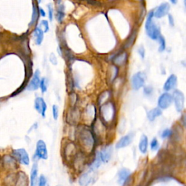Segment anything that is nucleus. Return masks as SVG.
<instances>
[{"instance_id": "obj_1", "label": "nucleus", "mask_w": 186, "mask_h": 186, "mask_svg": "<svg viewBox=\"0 0 186 186\" xmlns=\"http://www.w3.org/2000/svg\"><path fill=\"white\" fill-rule=\"evenodd\" d=\"M153 11H150L148 14V18H147L146 23V31L148 36L150 37L152 40H158L159 37L160 36V31L158 29V27L156 26L154 23L153 18Z\"/></svg>"}, {"instance_id": "obj_2", "label": "nucleus", "mask_w": 186, "mask_h": 186, "mask_svg": "<svg viewBox=\"0 0 186 186\" xmlns=\"http://www.w3.org/2000/svg\"><path fill=\"white\" fill-rule=\"evenodd\" d=\"M100 113L103 119L106 122H110L113 120L115 116V108L111 103H105L102 106L100 109Z\"/></svg>"}, {"instance_id": "obj_3", "label": "nucleus", "mask_w": 186, "mask_h": 186, "mask_svg": "<svg viewBox=\"0 0 186 186\" xmlns=\"http://www.w3.org/2000/svg\"><path fill=\"white\" fill-rule=\"evenodd\" d=\"M12 155L21 164L28 165L30 164V159L28 152L24 148H18L12 150Z\"/></svg>"}, {"instance_id": "obj_4", "label": "nucleus", "mask_w": 186, "mask_h": 186, "mask_svg": "<svg viewBox=\"0 0 186 186\" xmlns=\"http://www.w3.org/2000/svg\"><path fill=\"white\" fill-rule=\"evenodd\" d=\"M172 100H174L176 110L177 112H182L185 105V96L184 94L180 90H174L173 92Z\"/></svg>"}, {"instance_id": "obj_5", "label": "nucleus", "mask_w": 186, "mask_h": 186, "mask_svg": "<svg viewBox=\"0 0 186 186\" xmlns=\"http://www.w3.org/2000/svg\"><path fill=\"white\" fill-rule=\"evenodd\" d=\"M34 157L36 159H42L44 160L47 159L48 158V152L46 149V146L45 143L42 140H40L36 143V152H35Z\"/></svg>"}, {"instance_id": "obj_6", "label": "nucleus", "mask_w": 186, "mask_h": 186, "mask_svg": "<svg viewBox=\"0 0 186 186\" xmlns=\"http://www.w3.org/2000/svg\"><path fill=\"white\" fill-rule=\"evenodd\" d=\"M146 81V75L143 72H137L132 77V87L135 90H138L144 86Z\"/></svg>"}, {"instance_id": "obj_7", "label": "nucleus", "mask_w": 186, "mask_h": 186, "mask_svg": "<svg viewBox=\"0 0 186 186\" xmlns=\"http://www.w3.org/2000/svg\"><path fill=\"white\" fill-rule=\"evenodd\" d=\"M172 103V95L170 93H163L158 100V105L160 109H167Z\"/></svg>"}, {"instance_id": "obj_8", "label": "nucleus", "mask_w": 186, "mask_h": 186, "mask_svg": "<svg viewBox=\"0 0 186 186\" xmlns=\"http://www.w3.org/2000/svg\"><path fill=\"white\" fill-rule=\"evenodd\" d=\"M34 108L36 111L42 115L43 117H45V113L46 111V104L42 97H38L35 99L34 101Z\"/></svg>"}, {"instance_id": "obj_9", "label": "nucleus", "mask_w": 186, "mask_h": 186, "mask_svg": "<svg viewBox=\"0 0 186 186\" xmlns=\"http://www.w3.org/2000/svg\"><path fill=\"white\" fill-rule=\"evenodd\" d=\"M40 71L36 70L33 74L32 79H31L30 83L29 84L27 87V90L30 91L37 90L40 87Z\"/></svg>"}, {"instance_id": "obj_10", "label": "nucleus", "mask_w": 186, "mask_h": 186, "mask_svg": "<svg viewBox=\"0 0 186 186\" xmlns=\"http://www.w3.org/2000/svg\"><path fill=\"white\" fill-rule=\"evenodd\" d=\"M170 9V6L168 3L164 2L161 4L160 6L156 9V12H153V15L157 18H161L165 16L169 12Z\"/></svg>"}, {"instance_id": "obj_11", "label": "nucleus", "mask_w": 186, "mask_h": 186, "mask_svg": "<svg viewBox=\"0 0 186 186\" xmlns=\"http://www.w3.org/2000/svg\"><path fill=\"white\" fill-rule=\"evenodd\" d=\"M112 153H113L112 146H107L105 147V148H104L99 153V156L101 161L105 163L108 162L110 159H111V156H112Z\"/></svg>"}, {"instance_id": "obj_12", "label": "nucleus", "mask_w": 186, "mask_h": 186, "mask_svg": "<svg viewBox=\"0 0 186 186\" xmlns=\"http://www.w3.org/2000/svg\"><path fill=\"white\" fill-rule=\"evenodd\" d=\"M133 139V135L132 133L128 134V135H125V136L122 137L118 141V143H116V148L119 149V148H123L125 147L128 146L129 145L131 144L132 141Z\"/></svg>"}, {"instance_id": "obj_13", "label": "nucleus", "mask_w": 186, "mask_h": 186, "mask_svg": "<svg viewBox=\"0 0 186 186\" xmlns=\"http://www.w3.org/2000/svg\"><path fill=\"white\" fill-rule=\"evenodd\" d=\"M131 175L130 171L126 168H122L118 174V182L121 185H124L128 178Z\"/></svg>"}, {"instance_id": "obj_14", "label": "nucleus", "mask_w": 186, "mask_h": 186, "mask_svg": "<svg viewBox=\"0 0 186 186\" xmlns=\"http://www.w3.org/2000/svg\"><path fill=\"white\" fill-rule=\"evenodd\" d=\"M177 79L176 75H174V74L170 75V77H168V79H167L164 85V90L167 91V92L172 90L177 84Z\"/></svg>"}, {"instance_id": "obj_15", "label": "nucleus", "mask_w": 186, "mask_h": 186, "mask_svg": "<svg viewBox=\"0 0 186 186\" xmlns=\"http://www.w3.org/2000/svg\"><path fill=\"white\" fill-rule=\"evenodd\" d=\"M38 183V166L37 164H33L31 171L30 185L36 186Z\"/></svg>"}, {"instance_id": "obj_16", "label": "nucleus", "mask_w": 186, "mask_h": 186, "mask_svg": "<svg viewBox=\"0 0 186 186\" xmlns=\"http://www.w3.org/2000/svg\"><path fill=\"white\" fill-rule=\"evenodd\" d=\"M148 140L146 135H143L141 137L139 143V150L143 154H146L148 150Z\"/></svg>"}, {"instance_id": "obj_17", "label": "nucleus", "mask_w": 186, "mask_h": 186, "mask_svg": "<svg viewBox=\"0 0 186 186\" xmlns=\"http://www.w3.org/2000/svg\"><path fill=\"white\" fill-rule=\"evenodd\" d=\"M162 114V111L159 108H155L151 109L148 112V119L150 122H153L156 118L159 117Z\"/></svg>"}, {"instance_id": "obj_18", "label": "nucleus", "mask_w": 186, "mask_h": 186, "mask_svg": "<svg viewBox=\"0 0 186 186\" xmlns=\"http://www.w3.org/2000/svg\"><path fill=\"white\" fill-rule=\"evenodd\" d=\"M92 181V177L90 176V172L88 173H84L80 177L79 180V183L81 186H87Z\"/></svg>"}, {"instance_id": "obj_19", "label": "nucleus", "mask_w": 186, "mask_h": 186, "mask_svg": "<svg viewBox=\"0 0 186 186\" xmlns=\"http://www.w3.org/2000/svg\"><path fill=\"white\" fill-rule=\"evenodd\" d=\"M34 36L36 37V44L40 45L42 44L44 38V31L40 28H36L34 31Z\"/></svg>"}, {"instance_id": "obj_20", "label": "nucleus", "mask_w": 186, "mask_h": 186, "mask_svg": "<svg viewBox=\"0 0 186 186\" xmlns=\"http://www.w3.org/2000/svg\"><path fill=\"white\" fill-rule=\"evenodd\" d=\"M126 57H127L126 53H123L120 54V55H117V56L113 59V62L116 65H122L126 61Z\"/></svg>"}, {"instance_id": "obj_21", "label": "nucleus", "mask_w": 186, "mask_h": 186, "mask_svg": "<svg viewBox=\"0 0 186 186\" xmlns=\"http://www.w3.org/2000/svg\"><path fill=\"white\" fill-rule=\"evenodd\" d=\"M40 87L42 93L46 92V90H47V81H46V78H42V79L40 80Z\"/></svg>"}, {"instance_id": "obj_22", "label": "nucleus", "mask_w": 186, "mask_h": 186, "mask_svg": "<svg viewBox=\"0 0 186 186\" xmlns=\"http://www.w3.org/2000/svg\"><path fill=\"white\" fill-rule=\"evenodd\" d=\"M150 149H151V150H153V151L157 150L159 148V141H158V140L156 138H153L151 140V142H150Z\"/></svg>"}, {"instance_id": "obj_23", "label": "nucleus", "mask_w": 186, "mask_h": 186, "mask_svg": "<svg viewBox=\"0 0 186 186\" xmlns=\"http://www.w3.org/2000/svg\"><path fill=\"white\" fill-rule=\"evenodd\" d=\"M63 7H62V5L60 6V8H59V10H57V20H58L59 22H62V20L63 18H64L65 16V13L63 12Z\"/></svg>"}, {"instance_id": "obj_24", "label": "nucleus", "mask_w": 186, "mask_h": 186, "mask_svg": "<svg viewBox=\"0 0 186 186\" xmlns=\"http://www.w3.org/2000/svg\"><path fill=\"white\" fill-rule=\"evenodd\" d=\"M159 40L160 42L159 51L163 52L164 50H165V48H166V42H165V40L163 36H161V35H160V36L159 37Z\"/></svg>"}, {"instance_id": "obj_25", "label": "nucleus", "mask_w": 186, "mask_h": 186, "mask_svg": "<svg viewBox=\"0 0 186 186\" xmlns=\"http://www.w3.org/2000/svg\"><path fill=\"white\" fill-rule=\"evenodd\" d=\"M172 130L170 129H165L162 132V133H161V138L165 139V138H167V137H170L171 135H172Z\"/></svg>"}, {"instance_id": "obj_26", "label": "nucleus", "mask_w": 186, "mask_h": 186, "mask_svg": "<svg viewBox=\"0 0 186 186\" xmlns=\"http://www.w3.org/2000/svg\"><path fill=\"white\" fill-rule=\"evenodd\" d=\"M52 111H53V116L54 119L57 120V119H58V116H59L58 107H57V105H53V108H52Z\"/></svg>"}, {"instance_id": "obj_27", "label": "nucleus", "mask_w": 186, "mask_h": 186, "mask_svg": "<svg viewBox=\"0 0 186 186\" xmlns=\"http://www.w3.org/2000/svg\"><path fill=\"white\" fill-rule=\"evenodd\" d=\"M38 186H47L46 177L44 175H41L38 180Z\"/></svg>"}, {"instance_id": "obj_28", "label": "nucleus", "mask_w": 186, "mask_h": 186, "mask_svg": "<svg viewBox=\"0 0 186 186\" xmlns=\"http://www.w3.org/2000/svg\"><path fill=\"white\" fill-rule=\"evenodd\" d=\"M37 17H38V12H37V10L36 8V7L33 6V15H32V20H31V25H32L37 20Z\"/></svg>"}, {"instance_id": "obj_29", "label": "nucleus", "mask_w": 186, "mask_h": 186, "mask_svg": "<svg viewBox=\"0 0 186 186\" xmlns=\"http://www.w3.org/2000/svg\"><path fill=\"white\" fill-rule=\"evenodd\" d=\"M41 24H42V26H43L44 27V32H47L48 31H49V24H48V22L46 21V20H42V22H41Z\"/></svg>"}, {"instance_id": "obj_30", "label": "nucleus", "mask_w": 186, "mask_h": 186, "mask_svg": "<svg viewBox=\"0 0 186 186\" xmlns=\"http://www.w3.org/2000/svg\"><path fill=\"white\" fill-rule=\"evenodd\" d=\"M50 62L53 63V64H54V65L57 64V58H56V57H55V54L52 53L51 55H50Z\"/></svg>"}, {"instance_id": "obj_31", "label": "nucleus", "mask_w": 186, "mask_h": 186, "mask_svg": "<svg viewBox=\"0 0 186 186\" xmlns=\"http://www.w3.org/2000/svg\"><path fill=\"white\" fill-rule=\"evenodd\" d=\"M48 10H49V18L50 20H53V9L51 7V5H48Z\"/></svg>"}, {"instance_id": "obj_32", "label": "nucleus", "mask_w": 186, "mask_h": 186, "mask_svg": "<svg viewBox=\"0 0 186 186\" xmlns=\"http://www.w3.org/2000/svg\"><path fill=\"white\" fill-rule=\"evenodd\" d=\"M151 92H152V88L150 87H147L145 88L144 93L146 95H150Z\"/></svg>"}, {"instance_id": "obj_33", "label": "nucleus", "mask_w": 186, "mask_h": 186, "mask_svg": "<svg viewBox=\"0 0 186 186\" xmlns=\"http://www.w3.org/2000/svg\"><path fill=\"white\" fill-rule=\"evenodd\" d=\"M138 53L140 54V55L141 57H142V58H144L145 56V50L143 47H140L138 49Z\"/></svg>"}, {"instance_id": "obj_34", "label": "nucleus", "mask_w": 186, "mask_h": 186, "mask_svg": "<svg viewBox=\"0 0 186 186\" xmlns=\"http://www.w3.org/2000/svg\"><path fill=\"white\" fill-rule=\"evenodd\" d=\"M168 20H169V23H170V25L172 26H173V25H174V20H173L172 16L171 15H169Z\"/></svg>"}, {"instance_id": "obj_35", "label": "nucleus", "mask_w": 186, "mask_h": 186, "mask_svg": "<svg viewBox=\"0 0 186 186\" xmlns=\"http://www.w3.org/2000/svg\"><path fill=\"white\" fill-rule=\"evenodd\" d=\"M40 12L41 16H42V17L45 16V12H44V10L42 8H40Z\"/></svg>"}, {"instance_id": "obj_36", "label": "nucleus", "mask_w": 186, "mask_h": 186, "mask_svg": "<svg viewBox=\"0 0 186 186\" xmlns=\"http://www.w3.org/2000/svg\"><path fill=\"white\" fill-rule=\"evenodd\" d=\"M171 2H172V3L173 4H176L177 3V0H170Z\"/></svg>"}]
</instances>
